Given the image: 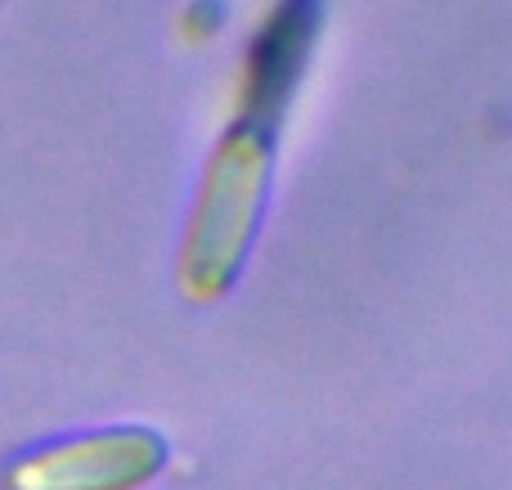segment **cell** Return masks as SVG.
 Here are the masks:
<instances>
[{
  "label": "cell",
  "instance_id": "cell-2",
  "mask_svg": "<svg viewBox=\"0 0 512 490\" xmlns=\"http://www.w3.org/2000/svg\"><path fill=\"white\" fill-rule=\"evenodd\" d=\"M162 464L153 432H99L36 450L5 473V490H131Z\"/></svg>",
  "mask_w": 512,
  "mask_h": 490
},
{
  "label": "cell",
  "instance_id": "cell-1",
  "mask_svg": "<svg viewBox=\"0 0 512 490\" xmlns=\"http://www.w3.org/2000/svg\"><path fill=\"white\" fill-rule=\"evenodd\" d=\"M261 185H265V140L243 126L216 153L203 203L194 212V234H189V252H185V270L194 288H221L230 279V270L239 266L243 243H248L256 221V203H261Z\"/></svg>",
  "mask_w": 512,
  "mask_h": 490
}]
</instances>
